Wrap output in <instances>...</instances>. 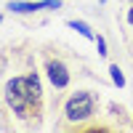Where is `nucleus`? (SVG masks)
<instances>
[{
    "instance_id": "f257e3e1",
    "label": "nucleus",
    "mask_w": 133,
    "mask_h": 133,
    "mask_svg": "<svg viewBox=\"0 0 133 133\" xmlns=\"http://www.w3.org/2000/svg\"><path fill=\"white\" fill-rule=\"evenodd\" d=\"M5 101L19 117H37L43 101V88L37 75L32 72L27 77H14L5 85Z\"/></svg>"
},
{
    "instance_id": "f03ea898",
    "label": "nucleus",
    "mask_w": 133,
    "mask_h": 133,
    "mask_svg": "<svg viewBox=\"0 0 133 133\" xmlns=\"http://www.w3.org/2000/svg\"><path fill=\"white\" fill-rule=\"evenodd\" d=\"M64 112H66V120H72V123H80V120L91 117V115H93V98H91V93L80 91V93L69 96Z\"/></svg>"
},
{
    "instance_id": "7ed1b4c3",
    "label": "nucleus",
    "mask_w": 133,
    "mask_h": 133,
    "mask_svg": "<svg viewBox=\"0 0 133 133\" xmlns=\"http://www.w3.org/2000/svg\"><path fill=\"white\" fill-rule=\"evenodd\" d=\"M40 8H61L59 0H35V3H19V0H11L8 11L14 14H32V11H40Z\"/></svg>"
},
{
    "instance_id": "20e7f679",
    "label": "nucleus",
    "mask_w": 133,
    "mask_h": 133,
    "mask_svg": "<svg viewBox=\"0 0 133 133\" xmlns=\"http://www.w3.org/2000/svg\"><path fill=\"white\" fill-rule=\"evenodd\" d=\"M48 80L53 83V88H66L69 85V72L61 61H48Z\"/></svg>"
},
{
    "instance_id": "39448f33",
    "label": "nucleus",
    "mask_w": 133,
    "mask_h": 133,
    "mask_svg": "<svg viewBox=\"0 0 133 133\" xmlns=\"http://www.w3.org/2000/svg\"><path fill=\"white\" fill-rule=\"evenodd\" d=\"M66 27L69 29H75V32H80L83 37H88V40H96V35H93V29L85 24V21H77V19H72V21H66Z\"/></svg>"
},
{
    "instance_id": "423d86ee",
    "label": "nucleus",
    "mask_w": 133,
    "mask_h": 133,
    "mask_svg": "<svg viewBox=\"0 0 133 133\" xmlns=\"http://www.w3.org/2000/svg\"><path fill=\"white\" fill-rule=\"evenodd\" d=\"M109 75H112V83H115L117 88H123V85H125V75L120 72V66H117V64L109 66Z\"/></svg>"
},
{
    "instance_id": "0eeeda50",
    "label": "nucleus",
    "mask_w": 133,
    "mask_h": 133,
    "mask_svg": "<svg viewBox=\"0 0 133 133\" xmlns=\"http://www.w3.org/2000/svg\"><path fill=\"white\" fill-rule=\"evenodd\" d=\"M96 48H98V56H107V40L104 37H96Z\"/></svg>"
},
{
    "instance_id": "6e6552de",
    "label": "nucleus",
    "mask_w": 133,
    "mask_h": 133,
    "mask_svg": "<svg viewBox=\"0 0 133 133\" xmlns=\"http://www.w3.org/2000/svg\"><path fill=\"white\" fill-rule=\"evenodd\" d=\"M128 21H130V27H133V8L128 11Z\"/></svg>"
},
{
    "instance_id": "1a4fd4ad",
    "label": "nucleus",
    "mask_w": 133,
    "mask_h": 133,
    "mask_svg": "<svg viewBox=\"0 0 133 133\" xmlns=\"http://www.w3.org/2000/svg\"><path fill=\"white\" fill-rule=\"evenodd\" d=\"M0 24H3V16H0Z\"/></svg>"
}]
</instances>
